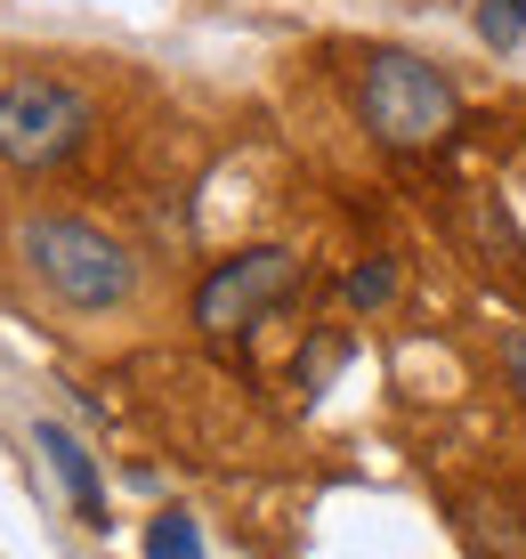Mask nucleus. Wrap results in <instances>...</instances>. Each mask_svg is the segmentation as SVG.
<instances>
[{
    "instance_id": "f03ea898",
    "label": "nucleus",
    "mask_w": 526,
    "mask_h": 559,
    "mask_svg": "<svg viewBox=\"0 0 526 559\" xmlns=\"http://www.w3.org/2000/svg\"><path fill=\"white\" fill-rule=\"evenodd\" d=\"M25 267L49 284L65 308H122L130 284H139V267H130V252L113 236H97L89 219H25Z\"/></svg>"
},
{
    "instance_id": "f257e3e1",
    "label": "nucleus",
    "mask_w": 526,
    "mask_h": 559,
    "mask_svg": "<svg viewBox=\"0 0 526 559\" xmlns=\"http://www.w3.org/2000/svg\"><path fill=\"white\" fill-rule=\"evenodd\" d=\"M357 106H364V122H373V139L397 146V154L438 146L445 130H454V114H462L454 82H445L430 57H414V49H373V57H364Z\"/></svg>"
},
{
    "instance_id": "0eeeda50",
    "label": "nucleus",
    "mask_w": 526,
    "mask_h": 559,
    "mask_svg": "<svg viewBox=\"0 0 526 559\" xmlns=\"http://www.w3.org/2000/svg\"><path fill=\"white\" fill-rule=\"evenodd\" d=\"M478 33H486V49H518L526 41V0H478Z\"/></svg>"
},
{
    "instance_id": "6e6552de",
    "label": "nucleus",
    "mask_w": 526,
    "mask_h": 559,
    "mask_svg": "<svg viewBox=\"0 0 526 559\" xmlns=\"http://www.w3.org/2000/svg\"><path fill=\"white\" fill-rule=\"evenodd\" d=\"M388 293H397V276H388V267H381V260H364V267H348V300H357V308H381Z\"/></svg>"
},
{
    "instance_id": "1a4fd4ad",
    "label": "nucleus",
    "mask_w": 526,
    "mask_h": 559,
    "mask_svg": "<svg viewBox=\"0 0 526 559\" xmlns=\"http://www.w3.org/2000/svg\"><path fill=\"white\" fill-rule=\"evenodd\" d=\"M470 519H478V535H494V544H502V551H511V559H526V544H518V535H511V511H502V503H478Z\"/></svg>"
},
{
    "instance_id": "9d476101",
    "label": "nucleus",
    "mask_w": 526,
    "mask_h": 559,
    "mask_svg": "<svg viewBox=\"0 0 526 559\" xmlns=\"http://www.w3.org/2000/svg\"><path fill=\"white\" fill-rule=\"evenodd\" d=\"M502 373H511V390L526 397V333H511V341H502Z\"/></svg>"
},
{
    "instance_id": "7ed1b4c3",
    "label": "nucleus",
    "mask_w": 526,
    "mask_h": 559,
    "mask_svg": "<svg viewBox=\"0 0 526 559\" xmlns=\"http://www.w3.org/2000/svg\"><path fill=\"white\" fill-rule=\"evenodd\" d=\"M89 122H97V106L57 73H9L0 82V163H16V170L65 163L89 139Z\"/></svg>"
},
{
    "instance_id": "39448f33",
    "label": "nucleus",
    "mask_w": 526,
    "mask_h": 559,
    "mask_svg": "<svg viewBox=\"0 0 526 559\" xmlns=\"http://www.w3.org/2000/svg\"><path fill=\"white\" fill-rule=\"evenodd\" d=\"M33 447H41V462L57 471V487L73 495V519H82V527H97V535H106V478H97V462H89V447H82V438L65 430V421H49V414L33 421Z\"/></svg>"
},
{
    "instance_id": "20e7f679",
    "label": "nucleus",
    "mask_w": 526,
    "mask_h": 559,
    "mask_svg": "<svg viewBox=\"0 0 526 559\" xmlns=\"http://www.w3.org/2000/svg\"><path fill=\"white\" fill-rule=\"evenodd\" d=\"M291 284H300V260H291L284 243L236 252L227 267H211V276H203V293H194V324H203V333H251Z\"/></svg>"
},
{
    "instance_id": "423d86ee",
    "label": "nucleus",
    "mask_w": 526,
    "mask_h": 559,
    "mask_svg": "<svg viewBox=\"0 0 526 559\" xmlns=\"http://www.w3.org/2000/svg\"><path fill=\"white\" fill-rule=\"evenodd\" d=\"M146 559H203V527H194L187 511H163L146 527Z\"/></svg>"
}]
</instances>
